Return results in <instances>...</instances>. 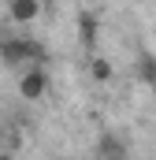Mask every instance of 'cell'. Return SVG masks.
Masks as SVG:
<instances>
[{
    "label": "cell",
    "instance_id": "obj_3",
    "mask_svg": "<svg viewBox=\"0 0 156 160\" xmlns=\"http://www.w3.org/2000/svg\"><path fill=\"white\" fill-rule=\"evenodd\" d=\"M97 160H126V142L115 130H104L97 138Z\"/></svg>",
    "mask_w": 156,
    "mask_h": 160
},
{
    "label": "cell",
    "instance_id": "obj_6",
    "mask_svg": "<svg viewBox=\"0 0 156 160\" xmlns=\"http://www.w3.org/2000/svg\"><path fill=\"white\" fill-rule=\"evenodd\" d=\"M78 30H82V41H85V45H93V41H97V30H100L97 11H78Z\"/></svg>",
    "mask_w": 156,
    "mask_h": 160
},
{
    "label": "cell",
    "instance_id": "obj_8",
    "mask_svg": "<svg viewBox=\"0 0 156 160\" xmlns=\"http://www.w3.org/2000/svg\"><path fill=\"white\" fill-rule=\"evenodd\" d=\"M0 160H15V153H7V149H0Z\"/></svg>",
    "mask_w": 156,
    "mask_h": 160
},
{
    "label": "cell",
    "instance_id": "obj_2",
    "mask_svg": "<svg viewBox=\"0 0 156 160\" xmlns=\"http://www.w3.org/2000/svg\"><path fill=\"white\" fill-rule=\"evenodd\" d=\"M48 86H52V82H48V71H45L41 63H37V67H22V71H19V97L30 101V104L41 101V97L48 93Z\"/></svg>",
    "mask_w": 156,
    "mask_h": 160
},
{
    "label": "cell",
    "instance_id": "obj_7",
    "mask_svg": "<svg viewBox=\"0 0 156 160\" xmlns=\"http://www.w3.org/2000/svg\"><path fill=\"white\" fill-rule=\"evenodd\" d=\"M89 78L100 82V86H108V82L115 78V71H112V63H108L104 56H93V60H89Z\"/></svg>",
    "mask_w": 156,
    "mask_h": 160
},
{
    "label": "cell",
    "instance_id": "obj_9",
    "mask_svg": "<svg viewBox=\"0 0 156 160\" xmlns=\"http://www.w3.org/2000/svg\"><path fill=\"white\" fill-rule=\"evenodd\" d=\"M0 127H4V119H0Z\"/></svg>",
    "mask_w": 156,
    "mask_h": 160
},
{
    "label": "cell",
    "instance_id": "obj_4",
    "mask_svg": "<svg viewBox=\"0 0 156 160\" xmlns=\"http://www.w3.org/2000/svg\"><path fill=\"white\" fill-rule=\"evenodd\" d=\"M41 11H45V8H41L37 0H11V4H7V19H11L15 26H30L34 19H41Z\"/></svg>",
    "mask_w": 156,
    "mask_h": 160
},
{
    "label": "cell",
    "instance_id": "obj_1",
    "mask_svg": "<svg viewBox=\"0 0 156 160\" xmlns=\"http://www.w3.org/2000/svg\"><path fill=\"white\" fill-rule=\"evenodd\" d=\"M0 60L7 63V67H37L41 60H45V45L34 38H26V34H11V38H0Z\"/></svg>",
    "mask_w": 156,
    "mask_h": 160
},
{
    "label": "cell",
    "instance_id": "obj_5",
    "mask_svg": "<svg viewBox=\"0 0 156 160\" xmlns=\"http://www.w3.org/2000/svg\"><path fill=\"white\" fill-rule=\"evenodd\" d=\"M134 71H138V82L156 93V56H153V52H141L138 63H134Z\"/></svg>",
    "mask_w": 156,
    "mask_h": 160
}]
</instances>
